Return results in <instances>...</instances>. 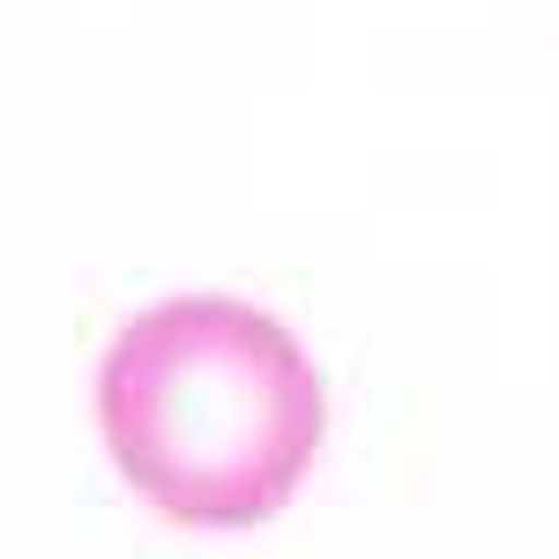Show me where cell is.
Segmentation results:
<instances>
[{"mask_svg":"<svg viewBox=\"0 0 559 559\" xmlns=\"http://www.w3.org/2000/svg\"><path fill=\"white\" fill-rule=\"evenodd\" d=\"M97 432L173 530H261L299 500L329 440V381L276 313L187 292L105 344Z\"/></svg>","mask_w":559,"mask_h":559,"instance_id":"obj_1","label":"cell"}]
</instances>
